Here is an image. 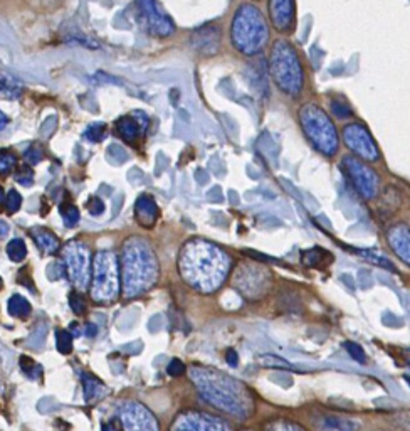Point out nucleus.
Here are the masks:
<instances>
[{
	"label": "nucleus",
	"mask_w": 410,
	"mask_h": 431,
	"mask_svg": "<svg viewBox=\"0 0 410 431\" xmlns=\"http://www.w3.org/2000/svg\"><path fill=\"white\" fill-rule=\"evenodd\" d=\"M59 211H61V216H63V221L68 228H74L79 223V211L76 206L66 203L61 206Z\"/></svg>",
	"instance_id": "obj_28"
},
{
	"label": "nucleus",
	"mask_w": 410,
	"mask_h": 431,
	"mask_svg": "<svg viewBox=\"0 0 410 431\" xmlns=\"http://www.w3.org/2000/svg\"><path fill=\"white\" fill-rule=\"evenodd\" d=\"M22 95V83L14 74L0 69V98L17 100Z\"/></svg>",
	"instance_id": "obj_20"
},
{
	"label": "nucleus",
	"mask_w": 410,
	"mask_h": 431,
	"mask_svg": "<svg viewBox=\"0 0 410 431\" xmlns=\"http://www.w3.org/2000/svg\"><path fill=\"white\" fill-rule=\"evenodd\" d=\"M84 334H86L88 337H96V334H98L96 325H94V323H88L86 329H84Z\"/></svg>",
	"instance_id": "obj_44"
},
{
	"label": "nucleus",
	"mask_w": 410,
	"mask_h": 431,
	"mask_svg": "<svg viewBox=\"0 0 410 431\" xmlns=\"http://www.w3.org/2000/svg\"><path fill=\"white\" fill-rule=\"evenodd\" d=\"M232 260L222 248L204 240L187 241L178 255V271L188 287L214 293L229 276Z\"/></svg>",
	"instance_id": "obj_1"
},
{
	"label": "nucleus",
	"mask_w": 410,
	"mask_h": 431,
	"mask_svg": "<svg viewBox=\"0 0 410 431\" xmlns=\"http://www.w3.org/2000/svg\"><path fill=\"white\" fill-rule=\"evenodd\" d=\"M56 345L61 354H69L73 349V334L68 330H58L56 332Z\"/></svg>",
	"instance_id": "obj_29"
},
{
	"label": "nucleus",
	"mask_w": 410,
	"mask_h": 431,
	"mask_svg": "<svg viewBox=\"0 0 410 431\" xmlns=\"http://www.w3.org/2000/svg\"><path fill=\"white\" fill-rule=\"evenodd\" d=\"M267 430H285V431H304L303 426L289 423V421H272V423L266 425Z\"/></svg>",
	"instance_id": "obj_38"
},
{
	"label": "nucleus",
	"mask_w": 410,
	"mask_h": 431,
	"mask_svg": "<svg viewBox=\"0 0 410 431\" xmlns=\"http://www.w3.org/2000/svg\"><path fill=\"white\" fill-rule=\"evenodd\" d=\"M345 349H347V353L350 354L352 358L355 359L358 364H365V362H367L365 350L362 349V345L355 344V342H345Z\"/></svg>",
	"instance_id": "obj_33"
},
{
	"label": "nucleus",
	"mask_w": 410,
	"mask_h": 431,
	"mask_svg": "<svg viewBox=\"0 0 410 431\" xmlns=\"http://www.w3.org/2000/svg\"><path fill=\"white\" fill-rule=\"evenodd\" d=\"M9 234V226L4 221H0V240H2V238H6Z\"/></svg>",
	"instance_id": "obj_45"
},
{
	"label": "nucleus",
	"mask_w": 410,
	"mask_h": 431,
	"mask_svg": "<svg viewBox=\"0 0 410 431\" xmlns=\"http://www.w3.org/2000/svg\"><path fill=\"white\" fill-rule=\"evenodd\" d=\"M121 290L126 298L148 292L158 280V261L147 241L131 236L121 248Z\"/></svg>",
	"instance_id": "obj_3"
},
{
	"label": "nucleus",
	"mask_w": 410,
	"mask_h": 431,
	"mask_svg": "<svg viewBox=\"0 0 410 431\" xmlns=\"http://www.w3.org/2000/svg\"><path fill=\"white\" fill-rule=\"evenodd\" d=\"M323 426L328 430H355L358 425L352 423V421L340 420V418H328V420H324Z\"/></svg>",
	"instance_id": "obj_32"
},
{
	"label": "nucleus",
	"mask_w": 410,
	"mask_h": 431,
	"mask_svg": "<svg viewBox=\"0 0 410 431\" xmlns=\"http://www.w3.org/2000/svg\"><path fill=\"white\" fill-rule=\"evenodd\" d=\"M136 7L147 31L155 37H168L175 32V24L168 14H165L157 0H136Z\"/></svg>",
	"instance_id": "obj_12"
},
{
	"label": "nucleus",
	"mask_w": 410,
	"mask_h": 431,
	"mask_svg": "<svg viewBox=\"0 0 410 431\" xmlns=\"http://www.w3.org/2000/svg\"><path fill=\"white\" fill-rule=\"evenodd\" d=\"M343 140L347 147L355 153L357 157L364 158L365 162H376L380 158L379 147H376L374 137L369 130L360 123H350L343 128Z\"/></svg>",
	"instance_id": "obj_11"
},
{
	"label": "nucleus",
	"mask_w": 410,
	"mask_h": 431,
	"mask_svg": "<svg viewBox=\"0 0 410 431\" xmlns=\"http://www.w3.org/2000/svg\"><path fill=\"white\" fill-rule=\"evenodd\" d=\"M270 17L280 32L293 29L296 19L294 0H270Z\"/></svg>",
	"instance_id": "obj_16"
},
{
	"label": "nucleus",
	"mask_w": 410,
	"mask_h": 431,
	"mask_svg": "<svg viewBox=\"0 0 410 431\" xmlns=\"http://www.w3.org/2000/svg\"><path fill=\"white\" fill-rule=\"evenodd\" d=\"M63 260L66 265V273L69 280L79 290H84L89 282V271H91V253L89 248L81 241H69L63 248Z\"/></svg>",
	"instance_id": "obj_9"
},
{
	"label": "nucleus",
	"mask_w": 410,
	"mask_h": 431,
	"mask_svg": "<svg viewBox=\"0 0 410 431\" xmlns=\"http://www.w3.org/2000/svg\"><path fill=\"white\" fill-rule=\"evenodd\" d=\"M118 420L125 430H143L158 431L160 425L157 418L147 406L136 401H126L118 407Z\"/></svg>",
	"instance_id": "obj_13"
},
{
	"label": "nucleus",
	"mask_w": 410,
	"mask_h": 431,
	"mask_svg": "<svg viewBox=\"0 0 410 431\" xmlns=\"http://www.w3.org/2000/svg\"><path fill=\"white\" fill-rule=\"evenodd\" d=\"M387 241L392 251L397 255L405 265L410 266V228L404 224L390 228L387 233Z\"/></svg>",
	"instance_id": "obj_18"
},
{
	"label": "nucleus",
	"mask_w": 410,
	"mask_h": 431,
	"mask_svg": "<svg viewBox=\"0 0 410 431\" xmlns=\"http://www.w3.org/2000/svg\"><path fill=\"white\" fill-rule=\"evenodd\" d=\"M83 382H84V397H86L88 402L98 401L100 397H105L108 395L106 386L101 381H98L96 377L91 376V374H83Z\"/></svg>",
	"instance_id": "obj_23"
},
{
	"label": "nucleus",
	"mask_w": 410,
	"mask_h": 431,
	"mask_svg": "<svg viewBox=\"0 0 410 431\" xmlns=\"http://www.w3.org/2000/svg\"><path fill=\"white\" fill-rule=\"evenodd\" d=\"M19 362H21L22 371L26 372L29 377L34 379L36 376H39V374H41V367H39V365H37V362H34V360L29 359V358H26V355H24V358H21V360H19Z\"/></svg>",
	"instance_id": "obj_34"
},
{
	"label": "nucleus",
	"mask_w": 410,
	"mask_h": 431,
	"mask_svg": "<svg viewBox=\"0 0 410 431\" xmlns=\"http://www.w3.org/2000/svg\"><path fill=\"white\" fill-rule=\"evenodd\" d=\"M105 130L106 126L105 123H93L88 126V130L84 132V138L89 140V142H101L103 138H105Z\"/></svg>",
	"instance_id": "obj_30"
},
{
	"label": "nucleus",
	"mask_w": 410,
	"mask_h": 431,
	"mask_svg": "<svg viewBox=\"0 0 410 431\" xmlns=\"http://www.w3.org/2000/svg\"><path fill=\"white\" fill-rule=\"evenodd\" d=\"M355 253H357V255H360L362 258H364V260L370 261V263H374L376 266H381V268H385V270H389V271H395V266H394L392 261L387 260V258H385V256L379 255V253H376V251L357 250Z\"/></svg>",
	"instance_id": "obj_26"
},
{
	"label": "nucleus",
	"mask_w": 410,
	"mask_h": 431,
	"mask_svg": "<svg viewBox=\"0 0 410 431\" xmlns=\"http://www.w3.org/2000/svg\"><path fill=\"white\" fill-rule=\"evenodd\" d=\"M31 236L34 238L36 245L41 248L44 253H49V255H53L59 250V240L54 236L53 233L47 231L44 228H36L31 231Z\"/></svg>",
	"instance_id": "obj_21"
},
{
	"label": "nucleus",
	"mask_w": 410,
	"mask_h": 431,
	"mask_svg": "<svg viewBox=\"0 0 410 431\" xmlns=\"http://www.w3.org/2000/svg\"><path fill=\"white\" fill-rule=\"evenodd\" d=\"M121 290L120 260L115 253L100 251L93 260L91 298L98 303L115 302Z\"/></svg>",
	"instance_id": "obj_6"
},
{
	"label": "nucleus",
	"mask_w": 410,
	"mask_h": 431,
	"mask_svg": "<svg viewBox=\"0 0 410 431\" xmlns=\"http://www.w3.org/2000/svg\"><path fill=\"white\" fill-rule=\"evenodd\" d=\"M7 308H9V313L16 318H27L32 312L31 303L24 297H21V295H12V297L9 298Z\"/></svg>",
	"instance_id": "obj_24"
},
{
	"label": "nucleus",
	"mask_w": 410,
	"mask_h": 431,
	"mask_svg": "<svg viewBox=\"0 0 410 431\" xmlns=\"http://www.w3.org/2000/svg\"><path fill=\"white\" fill-rule=\"evenodd\" d=\"M220 42H222V32L215 24L202 26L200 29L194 31V34L190 37L192 48L204 56L219 53Z\"/></svg>",
	"instance_id": "obj_15"
},
{
	"label": "nucleus",
	"mask_w": 410,
	"mask_h": 431,
	"mask_svg": "<svg viewBox=\"0 0 410 431\" xmlns=\"http://www.w3.org/2000/svg\"><path fill=\"white\" fill-rule=\"evenodd\" d=\"M7 256L11 258L12 261H16V263H19V261H22L24 258L27 256V246L26 243H24L22 240H12L7 243Z\"/></svg>",
	"instance_id": "obj_27"
},
{
	"label": "nucleus",
	"mask_w": 410,
	"mask_h": 431,
	"mask_svg": "<svg viewBox=\"0 0 410 431\" xmlns=\"http://www.w3.org/2000/svg\"><path fill=\"white\" fill-rule=\"evenodd\" d=\"M270 73L281 91L289 96H298L304 84V73L299 56L285 39L272 44L270 56Z\"/></svg>",
	"instance_id": "obj_5"
},
{
	"label": "nucleus",
	"mask_w": 410,
	"mask_h": 431,
	"mask_svg": "<svg viewBox=\"0 0 410 431\" xmlns=\"http://www.w3.org/2000/svg\"><path fill=\"white\" fill-rule=\"evenodd\" d=\"M4 201V191H2V187H0V203H2Z\"/></svg>",
	"instance_id": "obj_47"
},
{
	"label": "nucleus",
	"mask_w": 410,
	"mask_h": 431,
	"mask_svg": "<svg viewBox=\"0 0 410 431\" xmlns=\"http://www.w3.org/2000/svg\"><path fill=\"white\" fill-rule=\"evenodd\" d=\"M234 287L246 298H261L271 287V273L256 263H240L234 275Z\"/></svg>",
	"instance_id": "obj_8"
},
{
	"label": "nucleus",
	"mask_w": 410,
	"mask_h": 431,
	"mask_svg": "<svg viewBox=\"0 0 410 431\" xmlns=\"http://www.w3.org/2000/svg\"><path fill=\"white\" fill-rule=\"evenodd\" d=\"M69 305L73 308V312L78 313V315H83L84 310H86V302H84V298L76 292L69 295Z\"/></svg>",
	"instance_id": "obj_36"
},
{
	"label": "nucleus",
	"mask_w": 410,
	"mask_h": 431,
	"mask_svg": "<svg viewBox=\"0 0 410 431\" xmlns=\"http://www.w3.org/2000/svg\"><path fill=\"white\" fill-rule=\"evenodd\" d=\"M230 39L234 48L246 56L261 53L270 41V27L254 4H242L232 17Z\"/></svg>",
	"instance_id": "obj_4"
},
{
	"label": "nucleus",
	"mask_w": 410,
	"mask_h": 431,
	"mask_svg": "<svg viewBox=\"0 0 410 431\" xmlns=\"http://www.w3.org/2000/svg\"><path fill=\"white\" fill-rule=\"evenodd\" d=\"M183 371H185V365H183V362L182 360H178V359H173L170 364H168V369H167V372H168V376H172V377H177V376H182L183 374Z\"/></svg>",
	"instance_id": "obj_42"
},
{
	"label": "nucleus",
	"mask_w": 410,
	"mask_h": 431,
	"mask_svg": "<svg viewBox=\"0 0 410 431\" xmlns=\"http://www.w3.org/2000/svg\"><path fill=\"white\" fill-rule=\"evenodd\" d=\"M24 158H26L27 163H31V166H34V163H39L42 158H44V152L39 147H31L26 150V153H24Z\"/></svg>",
	"instance_id": "obj_39"
},
{
	"label": "nucleus",
	"mask_w": 410,
	"mask_h": 431,
	"mask_svg": "<svg viewBox=\"0 0 410 431\" xmlns=\"http://www.w3.org/2000/svg\"><path fill=\"white\" fill-rule=\"evenodd\" d=\"M225 359H227V362L230 365H237V354H235V350H227V354H225Z\"/></svg>",
	"instance_id": "obj_43"
},
{
	"label": "nucleus",
	"mask_w": 410,
	"mask_h": 431,
	"mask_svg": "<svg viewBox=\"0 0 410 431\" xmlns=\"http://www.w3.org/2000/svg\"><path fill=\"white\" fill-rule=\"evenodd\" d=\"M301 261L306 266H309V268H324V266L333 261V255L328 251H323L322 248H313V250L301 253Z\"/></svg>",
	"instance_id": "obj_22"
},
{
	"label": "nucleus",
	"mask_w": 410,
	"mask_h": 431,
	"mask_svg": "<svg viewBox=\"0 0 410 431\" xmlns=\"http://www.w3.org/2000/svg\"><path fill=\"white\" fill-rule=\"evenodd\" d=\"M299 123L303 132L313 147L322 152L323 156L333 157L338 152V133L333 121L317 105H304L299 110Z\"/></svg>",
	"instance_id": "obj_7"
},
{
	"label": "nucleus",
	"mask_w": 410,
	"mask_h": 431,
	"mask_svg": "<svg viewBox=\"0 0 410 431\" xmlns=\"http://www.w3.org/2000/svg\"><path fill=\"white\" fill-rule=\"evenodd\" d=\"M0 290H2V278H0Z\"/></svg>",
	"instance_id": "obj_49"
},
{
	"label": "nucleus",
	"mask_w": 410,
	"mask_h": 431,
	"mask_svg": "<svg viewBox=\"0 0 410 431\" xmlns=\"http://www.w3.org/2000/svg\"><path fill=\"white\" fill-rule=\"evenodd\" d=\"M135 214H136V221H138L143 228H153L155 223H157L158 218V208L155 204V201L152 196H140L138 201L135 204Z\"/></svg>",
	"instance_id": "obj_19"
},
{
	"label": "nucleus",
	"mask_w": 410,
	"mask_h": 431,
	"mask_svg": "<svg viewBox=\"0 0 410 431\" xmlns=\"http://www.w3.org/2000/svg\"><path fill=\"white\" fill-rule=\"evenodd\" d=\"M259 362H261L262 367H272V369H285V371H298L293 364L287 362L286 359L280 358V355L275 354H264L259 358Z\"/></svg>",
	"instance_id": "obj_25"
},
{
	"label": "nucleus",
	"mask_w": 410,
	"mask_h": 431,
	"mask_svg": "<svg viewBox=\"0 0 410 431\" xmlns=\"http://www.w3.org/2000/svg\"><path fill=\"white\" fill-rule=\"evenodd\" d=\"M17 158L16 156H12L11 152H0V174H9L12 172V168L16 167Z\"/></svg>",
	"instance_id": "obj_31"
},
{
	"label": "nucleus",
	"mask_w": 410,
	"mask_h": 431,
	"mask_svg": "<svg viewBox=\"0 0 410 431\" xmlns=\"http://www.w3.org/2000/svg\"><path fill=\"white\" fill-rule=\"evenodd\" d=\"M88 211H89V214H91V216H101L103 211H105V203H103L100 198L89 199Z\"/></svg>",
	"instance_id": "obj_41"
},
{
	"label": "nucleus",
	"mask_w": 410,
	"mask_h": 431,
	"mask_svg": "<svg viewBox=\"0 0 410 431\" xmlns=\"http://www.w3.org/2000/svg\"><path fill=\"white\" fill-rule=\"evenodd\" d=\"M342 171L362 198L367 201L375 198L379 192V176L367 163L358 161L357 157H345L342 161Z\"/></svg>",
	"instance_id": "obj_10"
},
{
	"label": "nucleus",
	"mask_w": 410,
	"mask_h": 431,
	"mask_svg": "<svg viewBox=\"0 0 410 431\" xmlns=\"http://www.w3.org/2000/svg\"><path fill=\"white\" fill-rule=\"evenodd\" d=\"M7 121H9V118H7V115H4V113H2V111H0V130H4V128H6Z\"/></svg>",
	"instance_id": "obj_46"
},
{
	"label": "nucleus",
	"mask_w": 410,
	"mask_h": 431,
	"mask_svg": "<svg viewBox=\"0 0 410 431\" xmlns=\"http://www.w3.org/2000/svg\"><path fill=\"white\" fill-rule=\"evenodd\" d=\"M7 213H11V214H14V213H17L19 209H21V204H22V198H21V194H19L17 191H9V194H7Z\"/></svg>",
	"instance_id": "obj_37"
},
{
	"label": "nucleus",
	"mask_w": 410,
	"mask_h": 431,
	"mask_svg": "<svg viewBox=\"0 0 410 431\" xmlns=\"http://www.w3.org/2000/svg\"><path fill=\"white\" fill-rule=\"evenodd\" d=\"M190 379L199 390L202 400L217 410H222L240 420H246L252 413L254 400L251 391L227 374L194 365L190 369Z\"/></svg>",
	"instance_id": "obj_2"
},
{
	"label": "nucleus",
	"mask_w": 410,
	"mask_h": 431,
	"mask_svg": "<svg viewBox=\"0 0 410 431\" xmlns=\"http://www.w3.org/2000/svg\"><path fill=\"white\" fill-rule=\"evenodd\" d=\"M16 181L21 186H31L34 182V172L31 171V167L22 166L19 171L16 172Z\"/></svg>",
	"instance_id": "obj_35"
},
{
	"label": "nucleus",
	"mask_w": 410,
	"mask_h": 431,
	"mask_svg": "<svg viewBox=\"0 0 410 431\" xmlns=\"http://www.w3.org/2000/svg\"><path fill=\"white\" fill-rule=\"evenodd\" d=\"M332 111L338 116V118H348V116H352L350 108H348L343 101H338V100L332 101Z\"/></svg>",
	"instance_id": "obj_40"
},
{
	"label": "nucleus",
	"mask_w": 410,
	"mask_h": 431,
	"mask_svg": "<svg viewBox=\"0 0 410 431\" xmlns=\"http://www.w3.org/2000/svg\"><path fill=\"white\" fill-rule=\"evenodd\" d=\"M148 126V118L147 115L141 113V111H135L130 116H123L116 121V130L121 135V138L126 142L133 143L138 140L141 133H145Z\"/></svg>",
	"instance_id": "obj_17"
},
{
	"label": "nucleus",
	"mask_w": 410,
	"mask_h": 431,
	"mask_svg": "<svg viewBox=\"0 0 410 431\" xmlns=\"http://www.w3.org/2000/svg\"><path fill=\"white\" fill-rule=\"evenodd\" d=\"M405 381H407V382H409V386H410V377H409V376H407V377H405Z\"/></svg>",
	"instance_id": "obj_48"
},
{
	"label": "nucleus",
	"mask_w": 410,
	"mask_h": 431,
	"mask_svg": "<svg viewBox=\"0 0 410 431\" xmlns=\"http://www.w3.org/2000/svg\"><path fill=\"white\" fill-rule=\"evenodd\" d=\"M173 431H229L232 426L217 416L202 411H183L172 425Z\"/></svg>",
	"instance_id": "obj_14"
}]
</instances>
